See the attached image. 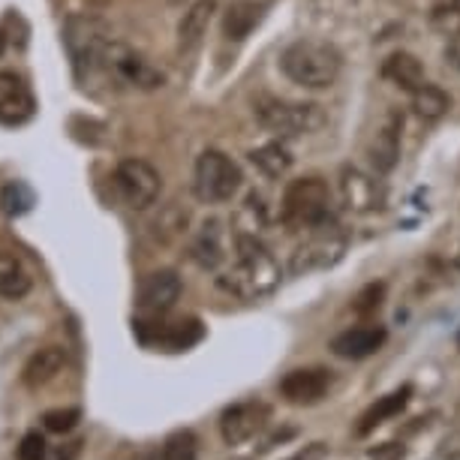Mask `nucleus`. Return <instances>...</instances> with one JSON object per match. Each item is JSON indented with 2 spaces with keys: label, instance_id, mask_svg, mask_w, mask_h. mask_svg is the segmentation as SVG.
I'll use <instances>...</instances> for the list:
<instances>
[{
  "label": "nucleus",
  "instance_id": "14",
  "mask_svg": "<svg viewBox=\"0 0 460 460\" xmlns=\"http://www.w3.org/2000/svg\"><path fill=\"white\" fill-rule=\"evenodd\" d=\"M341 196L343 205L355 214H370L385 205V190L379 181L355 166L341 169Z\"/></svg>",
  "mask_w": 460,
  "mask_h": 460
},
{
  "label": "nucleus",
  "instance_id": "2",
  "mask_svg": "<svg viewBox=\"0 0 460 460\" xmlns=\"http://www.w3.org/2000/svg\"><path fill=\"white\" fill-rule=\"evenodd\" d=\"M280 69L292 84L307 91H325L341 79L343 55L325 40H295L283 49Z\"/></svg>",
  "mask_w": 460,
  "mask_h": 460
},
{
  "label": "nucleus",
  "instance_id": "18",
  "mask_svg": "<svg viewBox=\"0 0 460 460\" xmlns=\"http://www.w3.org/2000/svg\"><path fill=\"white\" fill-rule=\"evenodd\" d=\"M385 337L388 334L382 325H358V328H349V332L337 334L332 341V349L334 355H341V358H367V355L382 349Z\"/></svg>",
  "mask_w": 460,
  "mask_h": 460
},
{
  "label": "nucleus",
  "instance_id": "37",
  "mask_svg": "<svg viewBox=\"0 0 460 460\" xmlns=\"http://www.w3.org/2000/svg\"><path fill=\"white\" fill-rule=\"evenodd\" d=\"M6 51V37H4V31H0V55Z\"/></svg>",
  "mask_w": 460,
  "mask_h": 460
},
{
  "label": "nucleus",
  "instance_id": "19",
  "mask_svg": "<svg viewBox=\"0 0 460 460\" xmlns=\"http://www.w3.org/2000/svg\"><path fill=\"white\" fill-rule=\"evenodd\" d=\"M214 13H217V0H196V4L184 13V19L178 24V51L181 55H190V51L199 49V42L205 40L208 28H211Z\"/></svg>",
  "mask_w": 460,
  "mask_h": 460
},
{
  "label": "nucleus",
  "instance_id": "11",
  "mask_svg": "<svg viewBox=\"0 0 460 460\" xmlns=\"http://www.w3.org/2000/svg\"><path fill=\"white\" fill-rule=\"evenodd\" d=\"M271 421V406L262 403V401H244V403H235L229 410H223L220 415V437L226 446H244L262 433Z\"/></svg>",
  "mask_w": 460,
  "mask_h": 460
},
{
  "label": "nucleus",
  "instance_id": "13",
  "mask_svg": "<svg viewBox=\"0 0 460 460\" xmlns=\"http://www.w3.org/2000/svg\"><path fill=\"white\" fill-rule=\"evenodd\" d=\"M181 292H184V280L178 277V271H172V268H160V271L147 274L142 280L138 295H136V304H138V310L147 316H163L178 304Z\"/></svg>",
  "mask_w": 460,
  "mask_h": 460
},
{
  "label": "nucleus",
  "instance_id": "22",
  "mask_svg": "<svg viewBox=\"0 0 460 460\" xmlns=\"http://www.w3.org/2000/svg\"><path fill=\"white\" fill-rule=\"evenodd\" d=\"M410 397H412V385H403V388H397V392H392V394L379 397V401L358 419V428H355V433H358V437H367V433L382 428L388 419H394V415H401L406 410Z\"/></svg>",
  "mask_w": 460,
  "mask_h": 460
},
{
  "label": "nucleus",
  "instance_id": "12",
  "mask_svg": "<svg viewBox=\"0 0 460 460\" xmlns=\"http://www.w3.org/2000/svg\"><path fill=\"white\" fill-rule=\"evenodd\" d=\"M37 115L31 84L13 69H0V127H24Z\"/></svg>",
  "mask_w": 460,
  "mask_h": 460
},
{
  "label": "nucleus",
  "instance_id": "5",
  "mask_svg": "<svg viewBox=\"0 0 460 460\" xmlns=\"http://www.w3.org/2000/svg\"><path fill=\"white\" fill-rule=\"evenodd\" d=\"M253 115L268 133L277 138L310 136L325 127V111L316 102H292L277 97H259L253 102Z\"/></svg>",
  "mask_w": 460,
  "mask_h": 460
},
{
  "label": "nucleus",
  "instance_id": "31",
  "mask_svg": "<svg viewBox=\"0 0 460 460\" xmlns=\"http://www.w3.org/2000/svg\"><path fill=\"white\" fill-rule=\"evenodd\" d=\"M19 460H46V439L40 430L24 433L19 442Z\"/></svg>",
  "mask_w": 460,
  "mask_h": 460
},
{
  "label": "nucleus",
  "instance_id": "26",
  "mask_svg": "<svg viewBox=\"0 0 460 460\" xmlns=\"http://www.w3.org/2000/svg\"><path fill=\"white\" fill-rule=\"evenodd\" d=\"M448 106H451L448 93L442 88H437V84H421V88L412 93L415 115L424 118V120H439L448 111Z\"/></svg>",
  "mask_w": 460,
  "mask_h": 460
},
{
  "label": "nucleus",
  "instance_id": "9",
  "mask_svg": "<svg viewBox=\"0 0 460 460\" xmlns=\"http://www.w3.org/2000/svg\"><path fill=\"white\" fill-rule=\"evenodd\" d=\"M111 184H115L120 202L133 211H147L154 202L160 199V190H163V178L160 172L145 160H120L115 175H111Z\"/></svg>",
  "mask_w": 460,
  "mask_h": 460
},
{
  "label": "nucleus",
  "instance_id": "36",
  "mask_svg": "<svg viewBox=\"0 0 460 460\" xmlns=\"http://www.w3.org/2000/svg\"><path fill=\"white\" fill-rule=\"evenodd\" d=\"M442 6H448L451 13H455V15H460V0H446V4H442Z\"/></svg>",
  "mask_w": 460,
  "mask_h": 460
},
{
  "label": "nucleus",
  "instance_id": "32",
  "mask_svg": "<svg viewBox=\"0 0 460 460\" xmlns=\"http://www.w3.org/2000/svg\"><path fill=\"white\" fill-rule=\"evenodd\" d=\"M367 457L370 460H403L406 457V448L401 446V442H382V446L367 451Z\"/></svg>",
  "mask_w": 460,
  "mask_h": 460
},
{
  "label": "nucleus",
  "instance_id": "7",
  "mask_svg": "<svg viewBox=\"0 0 460 460\" xmlns=\"http://www.w3.org/2000/svg\"><path fill=\"white\" fill-rule=\"evenodd\" d=\"M241 184H244V175H241V166L229 154L217 151V147H208V151L199 154L193 169V193L199 202L205 205L232 202L238 196Z\"/></svg>",
  "mask_w": 460,
  "mask_h": 460
},
{
  "label": "nucleus",
  "instance_id": "8",
  "mask_svg": "<svg viewBox=\"0 0 460 460\" xmlns=\"http://www.w3.org/2000/svg\"><path fill=\"white\" fill-rule=\"evenodd\" d=\"M100 75H109L111 82L127 84L136 91H157L166 84L163 69H157L145 55H138L136 49H129L127 42L111 40L106 55H102V69Z\"/></svg>",
  "mask_w": 460,
  "mask_h": 460
},
{
  "label": "nucleus",
  "instance_id": "21",
  "mask_svg": "<svg viewBox=\"0 0 460 460\" xmlns=\"http://www.w3.org/2000/svg\"><path fill=\"white\" fill-rule=\"evenodd\" d=\"M382 75H385L394 88L410 91V93L419 91L421 84H428V79H424V64L415 55H410V51H394V55H388L385 64H382Z\"/></svg>",
  "mask_w": 460,
  "mask_h": 460
},
{
  "label": "nucleus",
  "instance_id": "6",
  "mask_svg": "<svg viewBox=\"0 0 460 460\" xmlns=\"http://www.w3.org/2000/svg\"><path fill=\"white\" fill-rule=\"evenodd\" d=\"M280 217L292 232L314 229V226L332 220V193H328V184L316 175L292 181L283 193Z\"/></svg>",
  "mask_w": 460,
  "mask_h": 460
},
{
  "label": "nucleus",
  "instance_id": "39",
  "mask_svg": "<svg viewBox=\"0 0 460 460\" xmlns=\"http://www.w3.org/2000/svg\"><path fill=\"white\" fill-rule=\"evenodd\" d=\"M457 343H460V334H457Z\"/></svg>",
  "mask_w": 460,
  "mask_h": 460
},
{
  "label": "nucleus",
  "instance_id": "27",
  "mask_svg": "<svg viewBox=\"0 0 460 460\" xmlns=\"http://www.w3.org/2000/svg\"><path fill=\"white\" fill-rule=\"evenodd\" d=\"M33 205H37V196H33V190L24 181H10V184H4V190H0V211L6 217L28 214Z\"/></svg>",
  "mask_w": 460,
  "mask_h": 460
},
{
  "label": "nucleus",
  "instance_id": "25",
  "mask_svg": "<svg viewBox=\"0 0 460 460\" xmlns=\"http://www.w3.org/2000/svg\"><path fill=\"white\" fill-rule=\"evenodd\" d=\"M31 286H33L31 274L24 271V265L19 259L0 253V298L19 301L31 292Z\"/></svg>",
  "mask_w": 460,
  "mask_h": 460
},
{
  "label": "nucleus",
  "instance_id": "24",
  "mask_svg": "<svg viewBox=\"0 0 460 460\" xmlns=\"http://www.w3.org/2000/svg\"><path fill=\"white\" fill-rule=\"evenodd\" d=\"M250 163H253L265 178H283L286 172L292 169V154H289V147L277 138V142H265L262 147H253V151H250Z\"/></svg>",
  "mask_w": 460,
  "mask_h": 460
},
{
  "label": "nucleus",
  "instance_id": "1",
  "mask_svg": "<svg viewBox=\"0 0 460 460\" xmlns=\"http://www.w3.org/2000/svg\"><path fill=\"white\" fill-rule=\"evenodd\" d=\"M220 286L241 301L268 298L280 286V265L256 235L241 232L235 238V265L229 274L220 277Z\"/></svg>",
  "mask_w": 460,
  "mask_h": 460
},
{
  "label": "nucleus",
  "instance_id": "30",
  "mask_svg": "<svg viewBox=\"0 0 460 460\" xmlns=\"http://www.w3.org/2000/svg\"><path fill=\"white\" fill-rule=\"evenodd\" d=\"M382 298H385V286H382V283H370V286H364V289L358 292V298H355L352 310L358 316H370V314H376V310L382 307Z\"/></svg>",
  "mask_w": 460,
  "mask_h": 460
},
{
  "label": "nucleus",
  "instance_id": "35",
  "mask_svg": "<svg viewBox=\"0 0 460 460\" xmlns=\"http://www.w3.org/2000/svg\"><path fill=\"white\" fill-rule=\"evenodd\" d=\"M446 60L455 69H460V33H455V37H451V42L446 46Z\"/></svg>",
  "mask_w": 460,
  "mask_h": 460
},
{
  "label": "nucleus",
  "instance_id": "28",
  "mask_svg": "<svg viewBox=\"0 0 460 460\" xmlns=\"http://www.w3.org/2000/svg\"><path fill=\"white\" fill-rule=\"evenodd\" d=\"M199 437L193 430H175L163 442V460H196Z\"/></svg>",
  "mask_w": 460,
  "mask_h": 460
},
{
  "label": "nucleus",
  "instance_id": "23",
  "mask_svg": "<svg viewBox=\"0 0 460 460\" xmlns=\"http://www.w3.org/2000/svg\"><path fill=\"white\" fill-rule=\"evenodd\" d=\"M262 22V4L256 0H232L223 13V37L226 40H247L250 31Z\"/></svg>",
  "mask_w": 460,
  "mask_h": 460
},
{
  "label": "nucleus",
  "instance_id": "29",
  "mask_svg": "<svg viewBox=\"0 0 460 460\" xmlns=\"http://www.w3.org/2000/svg\"><path fill=\"white\" fill-rule=\"evenodd\" d=\"M82 421V410L79 406H66V410H49L42 415V428L49 433H69L75 424Z\"/></svg>",
  "mask_w": 460,
  "mask_h": 460
},
{
  "label": "nucleus",
  "instance_id": "4",
  "mask_svg": "<svg viewBox=\"0 0 460 460\" xmlns=\"http://www.w3.org/2000/svg\"><path fill=\"white\" fill-rule=\"evenodd\" d=\"M111 40H115V37H111L109 28L100 19H91V15H75V19L66 22L64 46H66L69 60H73L75 79L91 82L93 75H100L102 55H106Z\"/></svg>",
  "mask_w": 460,
  "mask_h": 460
},
{
  "label": "nucleus",
  "instance_id": "10",
  "mask_svg": "<svg viewBox=\"0 0 460 460\" xmlns=\"http://www.w3.org/2000/svg\"><path fill=\"white\" fill-rule=\"evenodd\" d=\"M133 325H136V337L145 346H163L166 352H184L205 337L202 323L193 316L175 319V323H145V319H138Z\"/></svg>",
  "mask_w": 460,
  "mask_h": 460
},
{
  "label": "nucleus",
  "instance_id": "16",
  "mask_svg": "<svg viewBox=\"0 0 460 460\" xmlns=\"http://www.w3.org/2000/svg\"><path fill=\"white\" fill-rule=\"evenodd\" d=\"M367 157H370V166L376 169L379 175H388V172L397 166V160H401V118L397 115L385 118V124L370 138Z\"/></svg>",
  "mask_w": 460,
  "mask_h": 460
},
{
  "label": "nucleus",
  "instance_id": "20",
  "mask_svg": "<svg viewBox=\"0 0 460 460\" xmlns=\"http://www.w3.org/2000/svg\"><path fill=\"white\" fill-rule=\"evenodd\" d=\"M64 367H66V352L60 349V346H46V349L33 352L28 358V364H24V370H22V382L31 392H40V388L49 385Z\"/></svg>",
  "mask_w": 460,
  "mask_h": 460
},
{
  "label": "nucleus",
  "instance_id": "38",
  "mask_svg": "<svg viewBox=\"0 0 460 460\" xmlns=\"http://www.w3.org/2000/svg\"><path fill=\"white\" fill-rule=\"evenodd\" d=\"M455 265L460 268V250H457V253H455Z\"/></svg>",
  "mask_w": 460,
  "mask_h": 460
},
{
  "label": "nucleus",
  "instance_id": "15",
  "mask_svg": "<svg viewBox=\"0 0 460 460\" xmlns=\"http://www.w3.org/2000/svg\"><path fill=\"white\" fill-rule=\"evenodd\" d=\"M332 388V373L323 367H301L289 370L280 379V394L292 406H314L328 394Z\"/></svg>",
  "mask_w": 460,
  "mask_h": 460
},
{
  "label": "nucleus",
  "instance_id": "17",
  "mask_svg": "<svg viewBox=\"0 0 460 460\" xmlns=\"http://www.w3.org/2000/svg\"><path fill=\"white\" fill-rule=\"evenodd\" d=\"M190 256L205 271H217L226 262V235L220 220H205L199 226L193 244H190Z\"/></svg>",
  "mask_w": 460,
  "mask_h": 460
},
{
  "label": "nucleus",
  "instance_id": "34",
  "mask_svg": "<svg viewBox=\"0 0 460 460\" xmlns=\"http://www.w3.org/2000/svg\"><path fill=\"white\" fill-rule=\"evenodd\" d=\"M442 457H446V460H460V430L451 433V437L442 442Z\"/></svg>",
  "mask_w": 460,
  "mask_h": 460
},
{
  "label": "nucleus",
  "instance_id": "33",
  "mask_svg": "<svg viewBox=\"0 0 460 460\" xmlns=\"http://www.w3.org/2000/svg\"><path fill=\"white\" fill-rule=\"evenodd\" d=\"M325 455H328V448L323 446V442H314V446L301 448L298 455H292V457H286V460H325Z\"/></svg>",
  "mask_w": 460,
  "mask_h": 460
},
{
  "label": "nucleus",
  "instance_id": "3",
  "mask_svg": "<svg viewBox=\"0 0 460 460\" xmlns=\"http://www.w3.org/2000/svg\"><path fill=\"white\" fill-rule=\"evenodd\" d=\"M301 235L304 238L295 244L289 256V271L298 277L334 268L346 256V250H349V232L334 220L319 223L314 229H304Z\"/></svg>",
  "mask_w": 460,
  "mask_h": 460
}]
</instances>
